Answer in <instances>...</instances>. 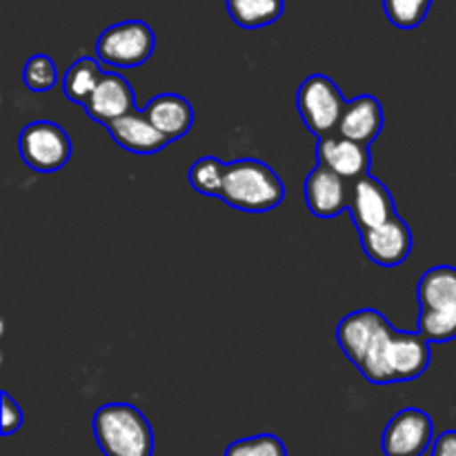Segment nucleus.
<instances>
[{
  "label": "nucleus",
  "mask_w": 456,
  "mask_h": 456,
  "mask_svg": "<svg viewBox=\"0 0 456 456\" xmlns=\"http://www.w3.org/2000/svg\"><path fill=\"white\" fill-rule=\"evenodd\" d=\"M432 361L430 343L419 332H403L387 323L372 350L359 365V372L374 386L408 383L423 377Z\"/></svg>",
  "instance_id": "f257e3e1"
},
{
  "label": "nucleus",
  "mask_w": 456,
  "mask_h": 456,
  "mask_svg": "<svg viewBox=\"0 0 456 456\" xmlns=\"http://www.w3.org/2000/svg\"><path fill=\"white\" fill-rule=\"evenodd\" d=\"M218 199L239 212L267 214L283 203L285 185L270 165L256 159H239L227 163Z\"/></svg>",
  "instance_id": "f03ea898"
},
{
  "label": "nucleus",
  "mask_w": 456,
  "mask_h": 456,
  "mask_svg": "<svg viewBox=\"0 0 456 456\" xmlns=\"http://www.w3.org/2000/svg\"><path fill=\"white\" fill-rule=\"evenodd\" d=\"M94 436L105 456H151L154 430L132 403H105L94 414Z\"/></svg>",
  "instance_id": "7ed1b4c3"
},
{
  "label": "nucleus",
  "mask_w": 456,
  "mask_h": 456,
  "mask_svg": "<svg viewBox=\"0 0 456 456\" xmlns=\"http://www.w3.org/2000/svg\"><path fill=\"white\" fill-rule=\"evenodd\" d=\"M297 110L305 127L321 141V138L338 134L347 101L330 76L314 74L303 80L298 87Z\"/></svg>",
  "instance_id": "20e7f679"
},
{
  "label": "nucleus",
  "mask_w": 456,
  "mask_h": 456,
  "mask_svg": "<svg viewBox=\"0 0 456 456\" xmlns=\"http://www.w3.org/2000/svg\"><path fill=\"white\" fill-rule=\"evenodd\" d=\"M156 36L151 27L142 20H125L107 27L96 43L98 61L110 67H138L154 53Z\"/></svg>",
  "instance_id": "39448f33"
},
{
  "label": "nucleus",
  "mask_w": 456,
  "mask_h": 456,
  "mask_svg": "<svg viewBox=\"0 0 456 456\" xmlns=\"http://www.w3.org/2000/svg\"><path fill=\"white\" fill-rule=\"evenodd\" d=\"M18 151L27 167L40 174H53L69 163L74 147L61 125L52 120H34L22 127Z\"/></svg>",
  "instance_id": "423d86ee"
},
{
  "label": "nucleus",
  "mask_w": 456,
  "mask_h": 456,
  "mask_svg": "<svg viewBox=\"0 0 456 456\" xmlns=\"http://www.w3.org/2000/svg\"><path fill=\"white\" fill-rule=\"evenodd\" d=\"M435 445V423L428 412L405 408L390 419L381 436L386 456H426Z\"/></svg>",
  "instance_id": "0eeeda50"
},
{
  "label": "nucleus",
  "mask_w": 456,
  "mask_h": 456,
  "mask_svg": "<svg viewBox=\"0 0 456 456\" xmlns=\"http://www.w3.org/2000/svg\"><path fill=\"white\" fill-rule=\"evenodd\" d=\"M352 223L356 230H374V227L386 225L387 221L396 216V205L390 190L379 181L377 176H363L352 183L350 205H347Z\"/></svg>",
  "instance_id": "6e6552de"
},
{
  "label": "nucleus",
  "mask_w": 456,
  "mask_h": 456,
  "mask_svg": "<svg viewBox=\"0 0 456 456\" xmlns=\"http://www.w3.org/2000/svg\"><path fill=\"white\" fill-rule=\"evenodd\" d=\"M359 239L365 256L381 267H399L412 254L414 245L412 230L399 214L386 225L359 232Z\"/></svg>",
  "instance_id": "1a4fd4ad"
},
{
  "label": "nucleus",
  "mask_w": 456,
  "mask_h": 456,
  "mask_svg": "<svg viewBox=\"0 0 456 456\" xmlns=\"http://www.w3.org/2000/svg\"><path fill=\"white\" fill-rule=\"evenodd\" d=\"M387 323L390 321L379 310H372V307H363V310L350 312L347 316H343L337 325V343L343 354L347 356V361L359 368L361 361L368 356L374 341L386 330Z\"/></svg>",
  "instance_id": "9d476101"
},
{
  "label": "nucleus",
  "mask_w": 456,
  "mask_h": 456,
  "mask_svg": "<svg viewBox=\"0 0 456 456\" xmlns=\"http://www.w3.org/2000/svg\"><path fill=\"white\" fill-rule=\"evenodd\" d=\"M352 183L334 174L325 165L316 167L305 178V203L316 218H334L350 205Z\"/></svg>",
  "instance_id": "9b49d317"
},
{
  "label": "nucleus",
  "mask_w": 456,
  "mask_h": 456,
  "mask_svg": "<svg viewBox=\"0 0 456 456\" xmlns=\"http://www.w3.org/2000/svg\"><path fill=\"white\" fill-rule=\"evenodd\" d=\"M89 118L101 123L102 127H110L114 120L136 111V94L129 85L127 78H123L116 71H105L101 85L92 94L83 107Z\"/></svg>",
  "instance_id": "f8f14e48"
},
{
  "label": "nucleus",
  "mask_w": 456,
  "mask_h": 456,
  "mask_svg": "<svg viewBox=\"0 0 456 456\" xmlns=\"http://www.w3.org/2000/svg\"><path fill=\"white\" fill-rule=\"evenodd\" d=\"M316 163L325 165L346 181L356 183L370 174V147L359 145L341 134H332L316 142Z\"/></svg>",
  "instance_id": "ddd939ff"
},
{
  "label": "nucleus",
  "mask_w": 456,
  "mask_h": 456,
  "mask_svg": "<svg viewBox=\"0 0 456 456\" xmlns=\"http://www.w3.org/2000/svg\"><path fill=\"white\" fill-rule=\"evenodd\" d=\"M383 105L372 94H361V96L347 101V110L343 114L338 134L359 145L370 147L383 132Z\"/></svg>",
  "instance_id": "4468645a"
},
{
  "label": "nucleus",
  "mask_w": 456,
  "mask_h": 456,
  "mask_svg": "<svg viewBox=\"0 0 456 456\" xmlns=\"http://www.w3.org/2000/svg\"><path fill=\"white\" fill-rule=\"evenodd\" d=\"M107 132L111 134V138H114L123 150L132 151V154H156V151L165 150V147L169 145L167 138L154 127V123L147 118L145 111L138 110L123 116V118L114 120V123L107 127Z\"/></svg>",
  "instance_id": "2eb2a0df"
},
{
  "label": "nucleus",
  "mask_w": 456,
  "mask_h": 456,
  "mask_svg": "<svg viewBox=\"0 0 456 456\" xmlns=\"http://www.w3.org/2000/svg\"><path fill=\"white\" fill-rule=\"evenodd\" d=\"M142 111L169 142L185 136L194 125V107L178 94H159L147 102Z\"/></svg>",
  "instance_id": "dca6fc26"
},
{
  "label": "nucleus",
  "mask_w": 456,
  "mask_h": 456,
  "mask_svg": "<svg viewBox=\"0 0 456 456\" xmlns=\"http://www.w3.org/2000/svg\"><path fill=\"white\" fill-rule=\"evenodd\" d=\"M417 298L421 310H456V267L436 265L423 272Z\"/></svg>",
  "instance_id": "f3484780"
},
{
  "label": "nucleus",
  "mask_w": 456,
  "mask_h": 456,
  "mask_svg": "<svg viewBox=\"0 0 456 456\" xmlns=\"http://www.w3.org/2000/svg\"><path fill=\"white\" fill-rule=\"evenodd\" d=\"M227 13L243 29H261L274 25L283 16V0H225Z\"/></svg>",
  "instance_id": "a211bd4d"
},
{
  "label": "nucleus",
  "mask_w": 456,
  "mask_h": 456,
  "mask_svg": "<svg viewBox=\"0 0 456 456\" xmlns=\"http://www.w3.org/2000/svg\"><path fill=\"white\" fill-rule=\"evenodd\" d=\"M102 76H105V71L98 65V61L89 56L78 58L62 76V92L71 102H78L85 107V102L92 98V94L101 85Z\"/></svg>",
  "instance_id": "6ab92c4d"
},
{
  "label": "nucleus",
  "mask_w": 456,
  "mask_h": 456,
  "mask_svg": "<svg viewBox=\"0 0 456 456\" xmlns=\"http://www.w3.org/2000/svg\"><path fill=\"white\" fill-rule=\"evenodd\" d=\"M227 163L216 156H203L190 167V185L203 196H221Z\"/></svg>",
  "instance_id": "aec40b11"
},
{
  "label": "nucleus",
  "mask_w": 456,
  "mask_h": 456,
  "mask_svg": "<svg viewBox=\"0 0 456 456\" xmlns=\"http://www.w3.org/2000/svg\"><path fill=\"white\" fill-rule=\"evenodd\" d=\"M417 332L428 343H448L456 338V310H421Z\"/></svg>",
  "instance_id": "412c9836"
},
{
  "label": "nucleus",
  "mask_w": 456,
  "mask_h": 456,
  "mask_svg": "<svg viewBox=\"0 0 456 456\" xmlns=\"http://www.w3.org/2000/svg\"><path fill=\"white\" fill-rule=\"evenodd\" d=\"M432 0H383L387 20L399 29H414L426 20Z\"/></svg>",
  "instance_id": "4be33fe9"
},
{
  "label": "nucleus",
  "mask_w": 456,
  "mask_h": 456,
  "mask_svg": "<svg viewBox=\"0 0 456 456\" xmlns=\"http://www.w3.org/2000/svg\"><path fill=\"white\" fill-rule=\"evenodd\" d=\"M22 80H25L27 89L34 94L49 92L52 87H56L58 83V67L45 53H36L29 61L25 62V69H22Z\"/></svg>",
  "instance_id": "5701e85b"
},
{
  "label": "nucleus",
  "mask_w": 456,
  "mask_h": 456,
  "mask_svg": "<svg viewBox=\"0 0 456 456\" xmlns=\"http://www.w3.org/2000/svg\"><path fill=\"white\" fill-rule=\"evenodd\" d=\"M225 456H288V448L279 436L256 435L227 445Z\"/></svg>",
  "instance_id": "b1692460"
},
{
  "label": "nucleus",
  "mask_w": 456,
  "mask_h": 456,
  "mask_svg": "<svg viewBox=\"0 0 456 456\" xmlns=\"http://www.w3.org/2000/svg\"><path fill=\"white\" fill-rule=\"evenodd\" d=\"M0 401H3V426H0V432H3V436H9L22 428V410L7 392L0 395Z\"/></svg>",
  "instance_id": "393cba45"
},
{
  "label": "nucleus",
  "mask_w": 456,
  "mask_h": 456,
  "mask_svg": "<svg viewBox=\"0 0 456 456\" xmlns=\"http://www.w3.org/2000/svg\"><path fill=\"white\" fill-rule=\"evenodd\" d=\"M430 456H456V430H448L436 436Z\"/></svg>",
  "instance_id": "a878e982"
}]
</instances>
